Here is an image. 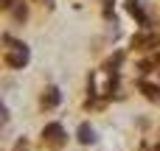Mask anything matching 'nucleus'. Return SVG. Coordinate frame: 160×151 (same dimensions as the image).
Listing matches in <instances>:
<instances>
[{"label": "nucleus", "mask_w": 160, "mask_h": 151, "mask_svg": "<svg viewBox=\"0 0 160 151\" xmlns=\"http://www.w3.org/2000/svg\"><path fill=\"white\" fill-rule=\"evenodd\" d=\"M6 39V45H11L8 50H6V64L8 67H14V70H22L25 64H28V59H31V50H28V45H22V42H14L11 36H3Z\"/></svg>", "instance_id": "obj_1"}, {"label": "nucleus", "mask_w": 160, "mask_h": 151, "mask_svg": "<svg viewBox=\"0 0 160 151\" xmlns=\"http://www.w3.org/2000/svg\"><path fill=\"white\" fill-rule=\"evenodd\" d=\"M42 143L48 149H62L65 146V129H62V123H48L42 129Z\"/></svg>", "instance_id": "obj_2"}, {"label": "nucleus", "mask_w": 160, "mask_h": 151, "mask_svg": "<svg viewBox=\"0 0 160 151\" xmlns=\"http://www.w3.org/2000/svg\"><path fill=\"white\" fill-rule=\"evenodd\" d=\"M59 101H62L59 87H48V90H45V95H42V106H45V109H53Z\"/></svg>", "instance_id": "obj_3"}, {"label": "nucleus", "mask_w": 160, "mask_h": 151, "mask_svg": "<svg viewBox=\"0 0 160 151\" xmlns=\"http://www.w3.org/2000/svg\"><path fill=\"white\" fill-rule=\"evenodd\" d=\"M76 137H79V143H84V146L96 143V132H93V126H90V123H82V126H79V132H76Z\"/></svg>", "instance_id": "obj_4"}, {"label": "nucleus", "mask_w": 160, "mask_h": 151, "mask_svg": "<svg viewBox=\"0 0 160 151\" xmlns=\"http://www.w3.org/2000/svg\"><path fill=\"white\" fill-rule=\"evenodd\" d=\"M127 11H129L141 25H146V14H143V8H141V3H138V0H127Z\"/></svg>", "instance_id": "obj_5"}, {"label": "nucleus", "mask_w": 160, "mask_h": 151, "mask_svg": "<svg viewBox=\"0 0 160 151\" xmlns=\"http://www.w3.org/2000/svg\"><path fill=\"white\" fill-rule=\"evenodd\" d=\"M141 90L146 92V98H149V101H158V104H160V87L149 84V81H141Z\"/></svg>", "instance_id": "obj_6"}, {"label": "nucleus", "mask_w": 160, "mask_h": 151, "mask_svg": "<svg viewBox=\"0 0 160 151\" xmlns=\"http://www.w3.org/2000/svg\"><path fill=\"white\" fill-rule=\"evenodd\" d=\"M132 45H135V48H149V45H155V36H152V34H138V36L132 39Z\"/></svg>", "instance_id": "obj_7"}, {"label": "nucleus", "mask_w": 160, "mask_h": 151, "mask_svg": "<svg viewBox=\"0 0 160 151\" xmlns=\"http://www.w3.org/2000/svg\"><path fill=\"white\" fill-rule=\"evenodd\" d=\"M14 17H17V20H25V6H20V8H14Z\"/></svg>", "instance_id": "obj_8"}, {"label": "nucleus", "mask_w": 160, "mask_h": 151, "mask_svg": "<svg viewBox=\"0 0 160 151\" xmlns=\"http://www.w3.org/2000/svg\"><path fill=\"white\" fill-rule=\"evenodd\" d=\"M14 151H28V143H25V140H20V143H17V149Z\"/></svg>", "instance_id": "obj_9"}, {"label": "nucleus", "mask_w": 160, "mask_h": 151, "mask_svg": "<svg viewBox=\"0 0 160 151\" xmlns=\"http://www.w3.org/2000/svg\"><path fill=\"white\" fill-rule=\"evenodd\" d=\"M155 151H160V146H155Z\"/></svg>", "instance_id": "obj_10"}]
</instances>
